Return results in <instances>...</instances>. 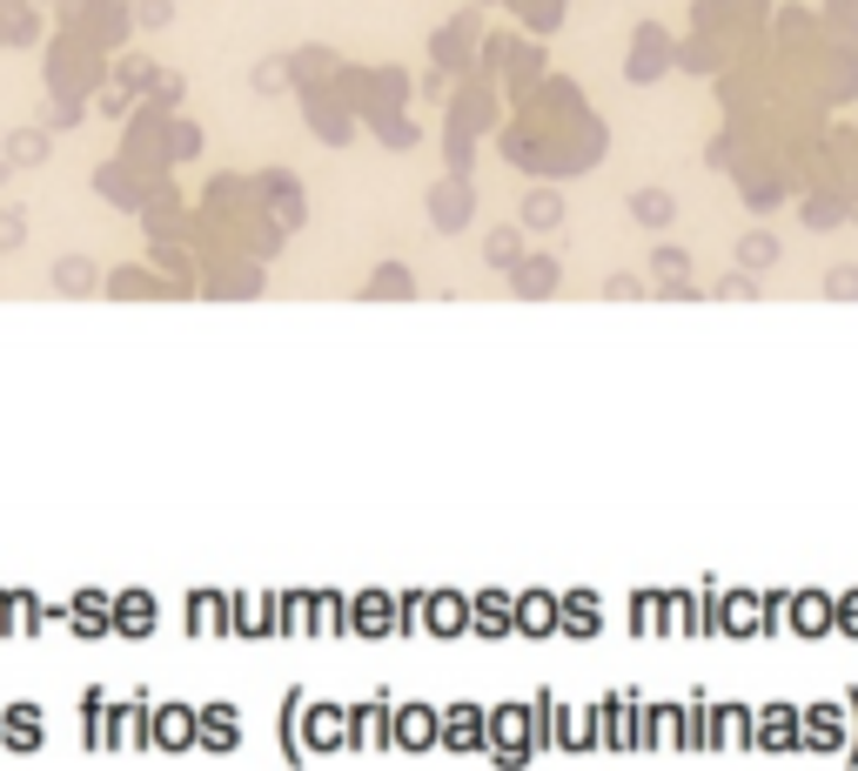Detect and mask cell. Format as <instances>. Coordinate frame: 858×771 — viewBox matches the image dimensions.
<instances>
[{"label":"cell","instance_id":"8992f818","mask_svg":"<svg viewBox=\"0 0 858 771\" xmlns=\"http://www.w3.org/2000/svg\"><path fill=\"white\" fill-rule=\"evenodd\" d=\"M470 738H476V711H457L450 718V751H470Z\"/></svg>","mask_w":858,"mask_h":771},{"label":"cell","instance_id":"277c9868","mask_svg":"<svg viewBox=\"0 0 858 771\" xmlns=\"http://www.w3.org/2000/svg\"><path fill=\"white\" fill-rule=\"evenodd\" d=\"M496 731H503V738H524V718H496ZM496 758H503V764H524L517 745H496Z\"/></svg>","mask_w":858,"mask_h":771},{"label":"cell","instance_id":"4fadbf2b","mask_svg":"<svg viewBox=\"0 0 858 771\" xmlns=\"http://www.w3.org/2000/svg\"><path fill=\"white\" fill-rule=\"evenodd\" d=\"M530 222H537V228H550V222H557V202H550V195H537V202H530Z\"/></svg>","mask_w":858,"mask_h":771},{"label":"cell","instance_id":"30bf717a","mask_svg":"<svg viewBox=\"0 0 858 771\" xmlns=\"http://www.w3.org/2000/svg\"><path fill=\"white\" fill-rule=\"evenodd\" d=\"M208 751H228V711H208Z\"/></svg>","mask_w":858,"mask_h":771},{"label":"cell","instance_id":"9c48e42d","mask_svg":"<svg viewBox=\"0 0 858 771\" xmlns=\"http://www.w3.org/2000/svg\"><path fill=\"white\" fill-rule=\"evenodd\" d=\"M8 148H14V161H41V154H47V135H14Z\"/></svg>","mask_w":858,"mask_h":771},{"label":"cell","instance_id":"52a82bcc","mask_svg":"<svg viewBox=\"0 0 858 771\" xmlns=\"http://www.w3.org/2000/svg\"><path fill=\"white\" fill-rule=\"evenodd\" d=\"M490 263H496V269H510V263H517V235H510V228H503V235H490Z\"/></svg>","mask_w":858,"mask_h":771},{"label":"cell","instance_id":"7c38bea8","mask_svg":"<svg viewBox=\"0 0 858 771\" xmlns=\"http://www.w3.org/2000/svg\"><path fill=\"white\" fill-rule=\"evenodd\" d=\"M121 624H135V631L148 624V597H128V604H121Z\"/></svg>","mask_w":858,"mask_h":771},{"label":"cell","instance_id":"6da1fadb","mask_svg":"<svg viewBox=\"0 0 858 771\" xmlns=\"http://www.w3.org/2000/svg\"><path fill=\"white\" fill-rule=\"evenodd\" d=\"M631 208H637V222H651V228H664V222H671V195H664V189H644Z\"/></svg>","mask_w":858,"mask_h":771},{"label":"cell","instance_id":"ba28073f","mask_svg":"<svg viewBox=\"0 0 858 771\" xmlns=\"http://www.w3.org/2000/svg\"><path fill=\"white\" fill-rule=\"evenodd\" d=\"M771 255H779V242H771V235H751V242H744V263H751V269H764Z\"/></svg>","mask_w":858,"mask_h":771},{"label":"cell","instance_id":"5b68a950","mask_svg":"<svg viewBox=\"0 0 858 771\" xmlns=\"http://www.w3.org/2000/svg\"><path fill=\"white\" fill-rule=\"evenodd\" d=\"M463 215H470V195H463V189H457V195L443 189V195H437V222L450 228V222H463Z\"/></svg>","mask_w":858,"mask_h":771},{"label":"cell","instance_id":"3957f363","mask_svg":"<svg viewBox=\"0 0 858 771\" xmlns=\"http://www.w3.org/2000/svg\"><path fill=\"white\" fill-rule=\"evenodd\" d=\"M785 738H792V718H785V711H771V718L758 725V745H764V751H779Z\"/></svg>","mask_w":858,"mask_h":771},{"label":"cell","instance_id":"8fae6325","mask_svg":"<svg viewBox=\"0 0 858 771\" xmlns=\"http://www.w3.org/2000/svg\"><path fill=\"white\" fill-rule=\"evenodd\" d=\"M396 731H403V738H416V745H422V738H429V711H403V725H396Z\"/></svg>","mask_w":858,"mask_h":771},{"label":"cell","instance_id":"7a4b0ae2","mask_svg":"<svg viewBox=\"0 0 858 771\" xmlns=\"http://www.w3.org/2000/svg\"><path fill=\"white\" fill-rule=\"evenodd\" d=\"M8 731H14V751H34V738H41V718H34V711H8Z\"/></svg>","mask_w":858,"mask_h":771}]
</instances>
